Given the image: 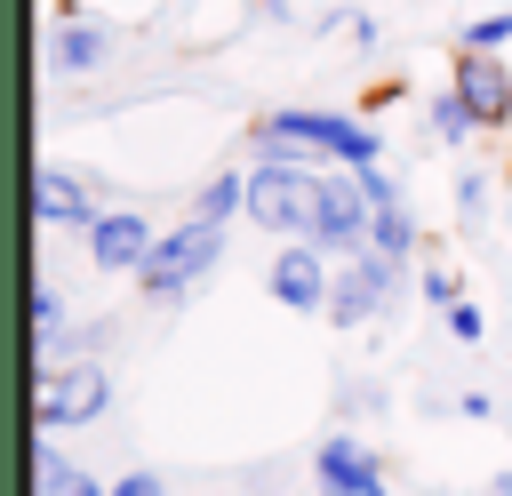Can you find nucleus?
Wrapping results in <instances>:
<instances>
[{"mask_svg": "<svg viewBox=\"0 0 512 496\" xmlns=\"http://www.w3.org/2000/svg\"><path fill=\"white\" fill-rule=\"evenodd\" d=\"M368 192H360V176L336 160V168H312V224H304V240L320 248V256H352V248H368Z\"/></svg>", "mask_w": 512, "mask_h": 496, "instance_id": "nucleus-1", "label": "nucleus"}, {"mask_svg": "<svg viewBox=\"0 0 512 496\" xmlns=\"http://www.w3.org/2000/svg\"><path fill=\"white\" fill-rule=\"evenodd\" d=\"M216 256H224V224H200V216H192V224H176V232H152V256H144L136 272H144L152 304H176Z\"/></svg>", "mask_w": 512, "mask_h": 496, "instance_id": "nucleus-2", "label": "nucleus"}, {"mask_svg": "<svg viewBox=\"0 0 512 496\" xmlns=\"http://www.w3.org/2000/svg\"><path fill=\"white\" fill-rule=\"evenodd\" d=\"M392 272H400L392 256H376V248H352V256H344V272H328V304H320V312H328L336 328H360V320H376V312H384V296H392Z\"/></svg>", "mask_w": 512, "mask_h": 496, "instance_id": "nucleus-3", "label": "nucleus"}, {"mask_svg": "<svg viewBox=\"0 0 512 496\" xmlns=\"http://www.w3.org/2000/svg\"><path fill=\"white\" fill-rule=\"evenodd\" d=\"M104 408H112V376L96 360H56V376L40 392V424L48 432H72V424H96Z\"/></svg>", "mask_w": 512, "mask_h": 496, "instance_id": "nucleus-4", "label": "nucleus"}, {"mask_svg": "<svg viewBox=\"0 0 512 496\" xmlns=\"http://www.w3.org/2000/svg\"><path fill=\"white\" fill-rule=\"evenodd\" d=\"M256 128L296 136V144H312L320 160H376V128L352 120V112H272V120H256Z\"/></svg>", "mask_w": 512, "mask_h": 496, "instance_id": "nucleus-5", "label": "nucleus"}, {"mask_svg": "<svg viewBox=\"0 0 512 496\" xmlns=\"http://www.w3.org/2000/svg\"><path fill=\"white\" fill-rule=\"evenodd\" d=\"M448 88L472 104V120H480V128H512V72H504L488 48H456Z\"/></svg>", "mask_w": 512, "mask_h": 496, "instance_id": "nucleus-6", "label": "nucleus"}, {"mask_svg": "<svg viewBox=\"0 0 512 496\" xmlns=\"http://www.w3.org/2000/svg\"><path fill=\"white\" fill-rule=\"evenodd\" d=\"M312 472H320L328 496H384V456L368 440H352V432H328L312 448Z\"/></svg>", "mask_w": 512, "mask_h": 496, "instance_id": "nucleus-7", "label": "nucleus"}, {"mask_svg": "<svg viewBox=\"0 0 512 496\" xmlns=\"http://www.w3.org/2000/svg\"><path fill=\"white\" fill-rule=\"evenodd\" d=\"M88 256H96V272H136L152 256V224L136 208H104V216H88Z\"/></svg>", "mask_w": 512, "mask_h": 496, "instance_id": "nucleus-8", "label": "nucleus"}, {"mask_svg": "<svg viewBox=\"0 0 512 496\" xmlns=\"http://www.w3.org/2000/svg\"><path fill=\"white\" fill-rule=\"evenodd\" d=\"M272 296H280L288 312H320V304H328V256H320L312 240H288V248L272 256Z\"/></svg>", "mask_w": 512, "mask_h": 496, "instance_id": "nucleus-9", "label": "nucleus"}, {"mask_svg": "<svg viewBox=\"0 0 512 496\" xmlns=\"http://www.w3.org/2000/svg\"><path fill=\"white\" fill-rule=\"evenodd\" d=\"M32 208H40V224H48V232H56V224H64V232H88V216H96V208H88V184H80V176H64V168H40Z\"/></svg>", "mask_w": 512, "mask_h": 496, "instance_id": "nucleus-10", "label": "nucleus"}, {"mask_svg": "<svg viewBox=\"0 0 512 496\" xmlns=\"http://www.w3.org/2000/svg\"><path fill=\"white\" fill-rule=\"evenodd\" d=\"M48 56H56V72H104V64H112V32H96V24H64Z\"/></svg>", "mask_w": 512, "mask_h": 496, "instance_id": "nucleus-11", "label": "nucleus"}, {"mask_svg": "<svg viewBox=\"0 0 512 496\" xmlns=\"http://www.w3.org/2000/svg\"><path fill=\"white\" fill-rule=\"evenodd\" d=\"M368 248H376V256H392V264L416 248V224H408V208H400V200H376V208H368Z\"/></svg>", "mask_w": 512, "mask_h": 496, "instance_id": "nucleus-12", "label": "nucleus"}, {"mask_svg": "<svg viewBox=\"0 0 512 496\" xmlns=\"http://www.w3.org/2000/svg\"><path fill=\"white\" fill-rule=\"evenodd\" d=\"M40 496H104V488H96L80 464H64V456H48V448H40Z\"/></svg>", "mask_w": 512, "mask_h": 496, "instance_id": "nucleus-13", "label": "nucleus"}, {"mask_svg": "<svg viewBox=\"0 0 512 496\" xmlns=\"http://www.w3.org/2000/svg\"><path fill=\"white\" fill-rule=\"evenodd\" d=\"M472 128H480V120H472V104H464V96H456V88H448V96H440V104H432V136H440V144H464V136H472Z\"/></svg>", "mask_w": 512, "mask_h": 496, "instance_id": "nucleus-14", "label": "nucleus"}, {"mask_svg": "<svg viewBox=\"0 0 512 496\" xmlns=\"http://www.w3.org/2000/svg\"><path fill=\"white\" fill-rule=\"evenodd\" d=\"M240 208V176H208V192H200V224H224Z\"/></svg>", "mask_w": 512, "mask_h": 496, "instance_id": "nucleus-15", "label": "nucleus"}, {"mask_svg": "<svg viewBox=\"0 0 512 496\" xmlns=\"http://www.w3.org/2000/svg\"><path fill=\"white\" fill-rule=\"evenodd\" d=\"M464 48H488V56H496V48H512V8H504V16H480V24H464Z\"/></svg>", "mask_w": 512, "mask_h": 496, "instance_id": "nucleus-16", "label": "nucleus"}, {"mask_svg": "<svg viewBox=\"0 0 512 496\" xmlns=\"http://www.w3.org/2000/svg\"><path fill=\"white\" fill-rule=\"evenodd\" d=\"M32 328H40V344H56V328H64V296L56 288H32Z\"/></svg>", "mask_w": 512, "mask_h": 496, "instance_id": "nucleus-17", "label": "nucleus"}, {"mask_svg": "<svg viewBox=\"0 0 512 496\" xmlns=\"http://www.w3.org/2000/svg\"><path fill=\"white\" fill-rule=\"evenodd\" d=\"M104 496H168V480H160V472H128V480H112Z\"/></svg>", "mask_w": 512, "mask_h": 496, "instance_id": "nucleus-18", "label": "nucleus"}, {"mask_svg": "<svg viewBox=\"0 0 512 496\" xmlns=\"http://www.w3.org/2000/svg\"><path fill=\"white\" fill-rule=\"evenodd\" d=\"M424 296H432V304L448 312V304H456V280H448V272H424Z\"/></svg>", "mask_w": 512, "mask_h": 496, "instance_id": "nucleus-19", "label": "nucleus"}, {"mask_svg": "<svg viewBox=\"0 0 512 496\" xmlns=\"http://www.w3.org/2000/svg\"><path fill=\"white\" fill-rule=\"evenodd\" d=\"M480 496H512V472H496V480H488V488H480Z\"/></svg>", "mask_w": 512, "mask_h": 496, "instance_id": "nucleus-20", "label": "nucleus"}]
</instances>
